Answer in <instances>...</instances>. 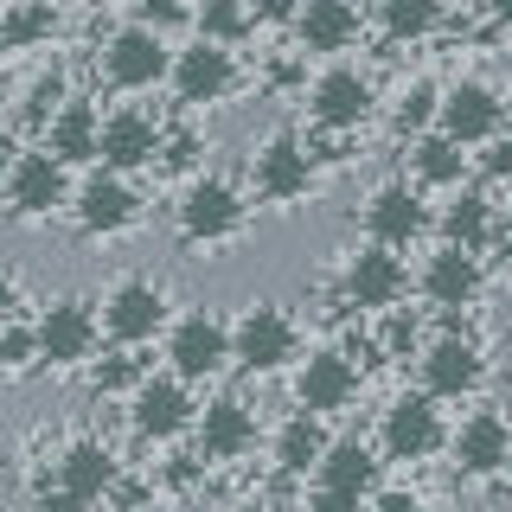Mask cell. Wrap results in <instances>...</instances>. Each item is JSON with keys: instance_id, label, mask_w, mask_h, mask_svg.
I'll return each instance as SVG.
<instances>
[{"instance_id": "24", "label": "cell", "mask_w": 512, "mask_h": 512, "mask_svg": "<svg viewBox=\"0 0 512 512\" xmlns=\"http://www.w3.org/2000/svg\"><path fill=\"white\" fill-rule=\"evenodd\" d=\"M39 135H45L39 148H52L71 173H77V167H96V141H103V109H96L90 96H77V90H71V96L58 103V116L45 122Z\"/></svg>"}, {"instance_id": "31", "label": "cell", "mask_w": 512, "mask_h": 512, "mask_svg": "<svg viewBox=\"0 0 512 512\" xmlns=\"http://www.w3.org/2000/svg\"><path fill=\"white\" fill-rule=\"evenodd\" d=\"M256 26L263 20H256L250 0H199V7H192V32L212 39V45H244Z\"/></svg>"}, {"instance_id": "49", "label": "cell", "mask_w": 512, "mask_h": 512, "mask_svg": "<svg viewBox=\"0 0 512 512\" xmlns=\"http://www.w3.org/2000/svg\"><path fill=\"white\" fill-rule=\"evenodd\" d=\"M500 231H506V237H512V205H506V218H500Z\"/></svg>"}, {"instance_id": "13", "label": "cell", "mask_w": 512, "mask_h": 512, "mask_svg": "<svg viewBox=\"0 0 512 512\" xmlns=\"http://www.w3.org/2000/svg\"><path fill=\"white\" fill-rule=\"evenodd\" d=\"M416 378H423L429 397L461 404V397H474L480 384H487V352H480V340H468V333H436V340L416 352Z\"/></svg>"}, {"instance_id": "33", "label": "cell", "mask_w": 512, "mask_h": 512, "mask_svg": "<svg viewBox=\"0 0 512 512\" xmlns=\"http://www.w3.org/2000/svg\"><path fill=\"white\" fill-rule=\"evenodd\" d=\"M436 103H442V90L429 84V77L404 84V90H397V103H391V135H404V141L429 135V128H436Z\"/></svg>"}, {"instance_id": "25", "label": "cell", "mask_w": 512, "mask_h": 512, "mask_svg": "<svg viewBox=\"0 0 512 512\" xmlns=\"http://www.w3.org/2000/svg\"><path fill=\"white\" fill-rule=\"evenodd\" d=\"M116 480H122V468H116V448H109V442H96V436H77V442L58 455V468H52V487L77 493L84 506H96L103 493H116Z\"/></svg>"}, {"instance_id": "45", "label": "cell", "mask_w": 512, "mask_h": 512, "mask_svg": "<svg viewBox=\"0 0 512 512\" xmlns=\"http://www.w3.org/2000/svg\"><path fill=\"white\" fill-rule=\"evenodd\" d=\"M13 314H20V282H13L7 269H0V327H7Z\"/></svg>"}, {"instance_id": "11", "label": "cell", "mask_w": 512, "mask_h": 512, "mask_svg": "<svg viewBox=\"0 0 512 512\" xmlns=\"http://www.w3.org/2000/svg\"><path fill=\"white\" fill-rule=\"evenodd\" d=\"M103 340H116V346H148L167 333V288H160L154 276H122V282H109V295H103Z\"/></svg>"}, {"instance_id": "36", "label": "cell", "mask_w": 512, "mask_h": 512, "mask_svg": "<svg viewBox=\"0 0 512 512\" xmlns=\"http://www.w3.org/2000/svg\"><path fill=\"white\" fill-rule=\"evenodd\" d=\"M64 96H71V77H64V71H39V77L26 84V109H20V116H26L32 128H45V122L58 116Z\"/></svg>"}, {"instance_id": "15", "label": "cell", "mask_w": 512, "mask_h": 512, "mask_svg": "<svg viewBox=\"0 0 512 512\" xmlns=\"http://www.w3.org/2000/svg\"><path fill=\"white\" fill-rule=\"evenodd\" d=\"M71 218L84 237H122L128 224L141 218V192L128 173H109V167H90L84 186L71 192Z\"/></svg>"}, {"instance_id": "10", "label": "cell", "mask_w": 512, "mask_h": 512, "mask_svg": "<svg viewBox=\"0 0 512 512\" xmlns=\"http://www.w3.org/2000/svg\"><path fill=\"white\" fill-rule=\"evenodd\" d=\"M301 103H308V122L320 128V135H352V128H365L378 116L372 77L352 71V64H327V71L301 90Z\"/></svg>"}, {"instance_id": "26", "label": "cell", "mask_w": 512, "mask_h": 512, "mask_svg": "<svg viewBox=\"0 0 512 512\" xmlns=\"http://www.w3.org/2000/svg\"><path fill=\"white\" fill-rule=\"evenodd\" d=\"M378 474H384L378 442H359V436L327 442V455H320V468H314L320 487H333V493H359V500H372V493H378Z\"/></svg>"}, {"instance_id": "2", "label": "cell", "mask_w": 512, "mask_h": 512, "mask_svg": "<svg viewBox=\"0 0 512 512\" xmlns=\"http://www.w3.org/2000/svg\"><path fill=\"white\" fill-rule=\"evenodd\" d=\"M301 359V327L282 301H250L231 320V365H244L250 378H276Z\"/></svg>"}, {"instance_id": "42", "label": "cell", "mask_w": 512, "mask_h": 512, "mask_svg": "<svg viewBox=\"0 0 512 512\" xmlns=\"http://www.w3.org/2000/svg\"><path fill=\"white\" fill-rule=\"evenodd\" d=\"M250 7H256V20H269V26H295V13H301V0H250Z\"/></svg>"}, {"instance_id": "40", "label": "cell", "mask_w": 512, "mask_h": 512, "mask_svg": "<svg viewBox=\"0 0 512 512\" xmlns=\"http://www.w3.org/2000/svg\"><path fill=\"white\" fill-rule=\"evenodd\" d=\"M141 7V26H154V32H167V26H180V20H192L186 7H173V0H135Z\"/></svg>"}, {"instance_id": "27", "label": "cell", "mask_w": 512, "mask_h": 512, "mask_svg": "<svg viewBox=\"0 0 512 512\" xmlns=\"http://www.w3.org/2000/svg\"><path fill=\"white\" fill-rule=\"evenodd\" d=\"M64 32L58 0H0V52H32Z\"/></svg>"}, {"instance_id": "48", "label": "cell", "mask_w": 512, "mask_h": 512, "mask_svg": "<svg viewBox=\"0 0 512 512\" xmlns=\"http://www.w3.org/2000/svg\"><path fill=\"white\" fill-rule=\"evenodd\" d=\"M96 7H135V0H96Z\"/></svg>"}, {"instance_id": "38", "label": "cell", "mask_w": 512, "mask_h": 512, "mask_svg": "<svg viewBox=\"0 0 512 512\" xmlns=\"http://www.w3.org/2000/svg\"><path fill=\"white\" fill-rule=\"evenodd\" d=\"M480 173H487V180H512V135L506 128L493 141H480Z\"/></svg>"}, {"instance_id": "18", "label": "cell", "mask_w": 512, "mask_h": 512, "mask_svg": "<svg viewBox=\"0 0 512 512\" xmlns=\"http://www.w3.org/2000/svg\"><path fill=\"white\" fill-rule=\"evenodd\" d=\"M359 365H352V352L340 346H320L308 359L295 365V410H314V416H346L359 404Z\"/></svg>"}, {"instance_id": "16", "label": "cell", "mask_w": 512, "mask_h": 512, "mask_svg": "<svg viewBox=\"0 0 512 512\" xmlns=\"http://www.w3.org/2000/svg\"><path fill=\"white\" fill-rule=\"evenodd\" d=\"M160 141H167V122L148 116V109H135V103H122V109H109L103 116V141H96V167H109V173H148L154 160H160Z\"/></svg>"}, {"instance_id": "32", "label": "cell", "mask_w": 512, "mask_h": 512, "mask_svg": "<svg viewBox=\"0 0 512 512\" xmlns=\"http://www.w3.org/2000/svg\"><path fill=\"white\" fill-rule=\"evenodd\" d=\"M448 20V0H378V26L384 39L410 45V39H429Z\"/></svg>"}, {"instance_id": "8", "label": "cell", "mask_w": 512, "mask_h": 512, "mask_svg": "<svg viewBox=\"0 0 512 512\" xmlns=\"http://www.w3.org/2000/svg\"><path fill=\"white\" fill-rule=\"evenodd\" d=\"M448 448V416H442V397H429L423 384L404 397H391L378 416V455L384 461H429Z\"/></svg>"}, {"instance_id": "41", "label": "cell", "mask_w": 512, "mask_h": 512, "mask_svg": "<svg viewBox=\"0 0 512 512\" xmlns=\"http://www.w3.org/2000/svg\"><path fill=\"white\" fill-rule=\"evenodd\" d=\"M301 512H365V500H359V493H333V487H314V493H308V506H301Z\"/></svg>"}, {"instance_id": "35", "label": "cell", "mask_w": 512, "mask_h": 512, "mask_svg": "<svg viewBox=\"0 0 512 512\" xmlns=\"http://www.w3.org/2000/svg\"><path fill=\"white\" fill-rule=\"evenodd\" d=\"M32 365H39V327L13 314L7 327H0V372L20 378V372H32Z\"/></svg>"}, {"instance_id": "43", "label": "cell", "mask_w": 512, "mask_h": 512, "mask_svg": "<svg viewBox=\"0 0 512 512\" xmlns=\"http://www.w3.org/2000/svg\"><path fill=\"white\" fill-rule=\"evenodd\" d=\"M39 512H90V506L77 500V493H64V487H45L39 493Z\"/></svg>"}, {"instance_id": "7", "label": "cell", "mask_w": 512, "mask_h": 512, "mask_svg": "<svg viewBox=\"0 0 512 512\" xmlns=\"http://www.w3.org/2000/svg\"><path fill=\"white\" fill-rule=\"evenodd\" d=\"M71 167L52 154V148H26L13 160V173L0 180V199H7V218L20 224H45L58 212H71Z\"/></svg>"}, {"instance_id": "28", "label": "cell", "mask_w": 512, "mask_h": 512, "mask_svg": "<svg viewBox=\"0 0 512 512\" xmlns=\"http://www.w3.org/2000/svg\"><path fill=\"white\" fill-rule=\"evenodd\" d=\"M436 231H442V244H461V250H487V237L500 231V205H493L487 192H461V186H455V199L442 205Z\"/></svg>"}, {"instance_id": "46", "label": "cell", "mask_w": 512, "mask_h": 512, "mask_svg": "<svg viewBox=\"0 0 512 512\" xmlns=\"http://www.w3.org/2000/svg\"><path fill=\"white\" fill-rule=\"evenodd\" d=\"M487 20H493V26H506V32H512V0H487Z\"/></svg>"}, {"instance_id": "9", "label": "cell", "mask_w": 512, "mask_h": 512, "mask_svg": "<svg viewBox=\"0 0 512 512\" xmlns=\"http://www.w3.org/2000/svg\"><path fill=\"white\" fill-rule=\"evenodd\" d=\"M32 327H39V365H52V372H77V365H90L96 346H103V314L77 295L45 301Z\"/></svg>"}, {"instance_id": "5", "label": "cell", "mask_w": 512, "mask_h": 512, "mask_svg": "<svg viewBox=\"0 0 512 512\" xmlns=\"http://www.w3.org/2000/svg\"><path fill=\"white\" fill-rule=\"evenodd\" d=\"M96 71H103V84L109 90H122V96H141V90H154V84H167V71H173V45H167V32H154V26H116L103 39V52H96Z\"/></svg>"}, {"instance_id": "4", "label": "cell", "mask_w": 512, "mask_h": 512, "mask_svg": "<svg viewBox=\"0 0 512 512\" xmlns=\"http://www.w3.org/2000/svg\"><path fill=\"white\" fill-rule=\"evenodd\" d=\"M167 90L180 96L186 109H218L244 90V64H237V45H212L192 32V45L173 52V71H167Z\"/></svg>"}, {"instance_id": "14", "label": "cell", "mask_w": 512, "mask_h": 512, "mask_svg": "<svg viewBox=\"0 0 512 512\" xmlns=\"http://www.w3.org/2000/svg\"><path fill=\"white\" fill-rule=\"evenodd\" d=\"M128 423H135V436L141 442H180L192 436V423H199V397H192V384L186 378H141L135 384V397H128Z\"/></svg>"}, {"instance_id": "30", "label": "cell", "mask_w": 512, "mask_h": 512, "mask_svg": "<svg viewBox=\"0 0 512 512\" xmlns=\"http://www.w3.org/2000/svg\"><path fill=\"white\" fill-rule=\"evenodd\" d=\"M320 423H327V416L295 410V416L276 429V468H282V474H314V468H320V455H327V442H333Z\"/></svg>"}, {"instance_id": "20", "label": "cell", "mask_w": 512, "mask_h": 512, "mask_svg": "<svg viewBox=\"0 0 512 512\" xmlns=\"http://www.w3.org/2000/svg\"><path fill=\"white\" fill-rule=\"evenodd\" d=\"M506 455H512V423L500 410H474L448 429V461H455L461 480H493L506 474Z\"/></svg>"}, {"instance_id": "23", "label": "cell", "mask_w": 512, "mask_h": 512, "mask_svg": "<svg viewBox=\"0 0 512 512\" xmlns=\"http://www.w3.org/2000/svg\"><path fill=\"white\" fill-rule=\"evenodd\" d=\"M359 32H365V20H359V7H352V0H301V13H295V45L308 58H340V52H352V45H359Z\"/></svg>"}, {"instance_id": "47", "label": "cell", "mask_w": 512, "mask_h": 512, "mask_svg": "<svg viewBox=\"0 0 512 512\" xmlns=\"http://www.w3.org/2000/svg\"><path fill=\"white\" fill-rule=\"evenodd\" d=\"M237 512H276V506H263V500H244V506H237Z\"/></svg>"}, {"instance_id": "37", "label": "cell", "mask_w": 512, "mask_h": 512, "mask_svg": "<svg viewBox=\"0 0 512 512\" xmlns=\"http://www.w3.org/2000/svg\"><path fill=\"white\" fill-rule=\"evenodd\" d=\"M378 352H384V359H416V352H423V327H416V314H410V308H384Z\"/></svg>"}, {"instance_id": "12", "label": "cell", "mask_w": 512, "mask_h": 512, "mask_svg": "<svg viewBox=\"0 0 512 512\" xmlns=\"http://www.w3.org/2000/svg\"><path fill=\"white\" fill-rule=\"evenodd\" d=\"M340 295H346V308H359V314L397 308V301L410 295L404 256H397L391 244H372V237H365V244L346 256V269H340Z\"/></svg>"}, {"instance_id": "44", "label": "cell", "mask_w": 512, "mask_h": 512, "mask_svg": "<svg viewBox=\"0 0 512 512\" xmlns=\"http://www.w3.org/2000/svg\"><path fill=\"white\" fill-rule=\"evenodd\" d=\"M26 148H20V135H13V122H0V180L13 173V160H20Z\"/></svg>"}, {"instance_id": "6", "label": "cell", "mask_w": 512, "mask_h": 512, "mask_svg": "<svg viewBox=\"0 0 512 512\" xmlns=\"http://www.w3.org/2000/svg\"><path fill=\"white\" fill-rule=\"evenodd\" d=\"M160 352H167V372L186 384H205L231 365V320L212 308H186L180 320H167L160 333Z\"/></svg>"}, {"instance_id": "21", "label": "cell", "mask_w": 512, "mask_h": 512, "mask_svg": "<svg viewBox=\"0 0 512 512\" xmlns=\"http://www.w3.org/2000/svg\"><path fill=\"white\" fill-rule=\"evenodd\" d=\"M416 288H423V301H436V308H474L480 288H487V263H480V250L436 244L423 256V269H416Z\"/></svg>"}, {"instance_id": "29", "label": "cell", "mask_w": 512, "mask_h": 512, "mask_svg": "<svg viewBox=\"0 0 512 512\" xmlns=\"http://www.w3.org/2000/svg\"><path fill=\"white\" fill-rule=\"evenodd\" d=\"M461 173H468V148L461 141H448L442 128H429V135L410 141V186H436V192H455Z\"/></svg>"}, {"instance_id": "3", "label": "cell", "mask_w": 512, "mask_h": 512, "mask_svg": "<svg viewBox=\"0 0 512 512\" xmlns=\"http://www.w3.org/2000/svg\"><path fill=\"white\" fill-rule=\"evenodd\" d=\"M320 186V167H314V148L295 135V128H276L250 148V192L263 205H301L308 192Z\"/></svg>"}, {"instance_id": "1", "label": "cell", "mask_w": 512, "mask_h": 512, "mask_svg": "<svg viewBox=\"0 0 512 512\" xmlns=\"http://www.w3.org/2000/svg\"><path fill=\"white\" fill-rule=\"evenodd\" d=\"M173 218H180V244H192V250L231 244V237H244V224H250V192L237 186L231 173H192Z\"/></svg>"}, {"instance_id": "39", "label": "cell", "mask_w": 512, "mask_h": 512, "mask_svg": "<svg viewBox=\"0 0 512 512\" xmlns=\"http://www.w3.org/2000/svg\"><path fill=\"white\" fill-rule=\"evenodd\" d=\"M365 512H429V506H423V493H410V487H384V493L365 500Z\"/></svg>"}, {"instance_id": "17", "label": "cell", "mask_w": 512, "mask_h": 512, "mask_svg": "<svg viewBox=\"0 0 512 512\" xmlns=\"http://www.w3.org/2000/svg\"><path fill=\"white\" fill-rule=\"evenodd\" d=\"M436 128H442L448 141H461V148H480V141H493L506 128V96L493 90L487 77H461V84L442 90Z\"/></svg>"}, {"instance_id": "50", "label": "cell", "mask_w": 512, "mask_h": 512, "mask_svg": "<svg viewBox=\"0 0 512 512\" xmlns=\"http://www.w3.org/2000/svg\"><path fill=\"white\" fill-rule=\"evenodd\" d=\"M506 474H512V455H506Z\"/></svg>"}, {"instance_id": "22", "label": "cell", "mask_w": 512, "mask_h": 512, "mask_svg": "<svg viewBox=\"0 0 512 512\" xmlns=\"http://www.w3.org/2000/svg\"><path fill=\"white\" fill-rule=\"evenodd\" d=\"M192 442H199V461H244L256 448V410L244 397H212V404H199Z\"/></svg>"}, {"instance_id": "34", "label": "cell", "mask_w": 512, "mask_h": 512, "mask_svg": "<svg viewBox=\"0 0 512 512\" xmlns=\"http://www.w3.org/2000/svg\"><path fill=\"white\" fill-rule=\"evenodd\" d=\"M148 378V365H141V346H116L109 359H90V391L96 397H135V384Z\"/></svg>"}, {"instance_id": "19", "label": "cell", "mask_w": 512, "mask_h": 512, "mask_svg": "<svg viewBox=\"0 0 512 512\" xmlns=\"http://www.w3.org/2000/svg\"><path fill=\"white\" fill-rule=\"evenodd\" d=\"M359 218H365V237H372V244H391V250H410L416 237L436 231V218H429V205H423V186H410V180L372 186V199H365Z\"/></svg>"}]
</instances>
